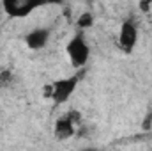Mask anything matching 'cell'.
<instances>
[{
    "instance_id": "3",
    "label": "cell",
    "mask_w": 152,
    "mask_h": 151,
    "mask_svg": "<svg viewBox=\"0 0 152 151\" xmlns=\"http://www.w3.org/2000/svg\"><path fill=\"white\" fill-rule=\"evenodd\" d=\"M50 0H2V11L9 18H27L34 11L48 5Z\"/></svg>"
},
{
    "instance_id": "5",
    "label": "cell",
    "mask_w": 152,
    "mask_h": 151,
    "mask_svg": "<svg viewBox=\"0 0 152 151\" xmlns=\"http://www.w3.org/2000/svg\"><path fill=\"white\" fill-rule=\"evenodd\" d=\"M78 114L76 112H69V114H64L62 117L57 119L55 123V135L58 139H69L73 137L76 132H78Z\"/></svg>"
},
{
    "instance_id": "7",
    "label": "cell",
    "mask_w": 152,
    "mask_h": 151,
    "mask_svg": "<svg viewBox=\"0 0 152 151\" xmlns=\"http://www.w3.org/2000/svg\"><path fill=\"white\" fill-rule=\"evenodd\" d=\"M94 25V14L90 13V11H85V13H81L80 16H78V20H76V27L83 32V30H87V29H90Z\"/></svg>"
},
{
    "instance_id": "4",
    "label": "cell",
    "mask_w": 152,
    "mask_h": 151,
    "mask_svg": "<svg viewBox=\"0 0 152 151\" xmlns=\"http://www.w3.org/2000/svg\"><path fill=\"white\" fill-rule=\"evenodd\" d=\"M138 43V25L133 20H126L124 23H120L118 29V46L120 50H124L126 53H129Z\"/></svg>"
},
{
    "instance_id": "1",
    "label": "cell",
    "mask_w": 152,
    "mask_h": 151,
    "mask_svg": "<svg viewBox=\"0 0 152 151\" xmlns=\"http://www.w3.org/2000/svg\"><path fill=\"white\" fill-rule=\"evenodd\" d=\"M66 53L69 57L71 66L76 70H80L87 64V61L90 59V46L81 30L69 39V43L66 44Z\"/></svg>"
},
{
    "instance_id": "2",
    "label": "cell",
    "mask_w": 152,
    "mask_h": 151,
    "mask_svg": "<svg viewBox=\"0 0 152 151\" xmlns=\"http://www.w3.org/2000/svg\"><path fill=\"white\" fill-rule=\"evenodd\" d=\"M80 76L81 75L78 73V75L67 76V78H58V80H55L53 84H50V85L46 87V96L51 98L55 105L66 103V101L73 96L76 85H78V82H80Z\"/></svg>"
},
{
    "instance_id": "6",
    "label": "cell",
    "mask_w": 152,
    "mask_h": 151,
    "mask_svg": "<svg viewBox=\"0 0 152 151\" xmlns=\"http://www.w3.org/2000/svg\"><path fill=\"white\" fill-rule=\"evenodd\" d=\"M50 36H51V32L46 27H36L34 30H30L27 34V44L30 50H42L48 44Z\"/></svg>"
}]
</instances>
